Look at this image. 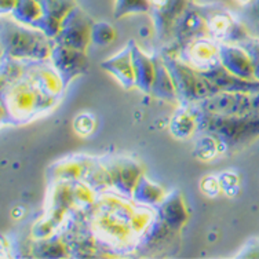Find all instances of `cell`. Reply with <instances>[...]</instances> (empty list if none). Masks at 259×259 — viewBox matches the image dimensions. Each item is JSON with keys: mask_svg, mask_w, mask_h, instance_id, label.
Segmentation results:
<instances>
[{"mask_svg": "<svg viewBox=\"0 0 259 259\" xmlns=\"http://www.w3.org/2000/svg\"><path fill=\"white\" fill-rule=\"evenodd\" d=\"M64 94V84L47 61H29L25 73L2 89V123L24 124L54 109Z\"/></svg>", "mask_w": 259, "mask_h": 259, "instance_id": "6da1fadb", "label": "cell"}, {"mask_svg": "<svg viewBox=\"0 0 259 259\" xmlns=\"http://www.w3.org/2000/svg\"><path fill=\"white\" fill-rule=\"evenodd\" d=\"M192 112L197 121V133L214 137L220 144V153L239 150L259 135V110L245 116H215L194 109Z\"/></svg>", "mask_w": 259, "mask_h": 259, "instance_id": "7a4b0ae2", "label": "cell"}, {"mask_svg": "<svg viewBox=\"0 0 259 259\" xmlns=\"http://www.w3.org/2000/svg\"><path fill=\"white\" fill-rule=\"evenodd\" d=\"M55 40L15 18L2 20V55L24 61L50 60Z\"/></svg>", "mask_w": 259, "mask_h": 259, "instance_id": "3957f363", "label": "cell"}, {"mask_svg": "<svg viewBox=\"0 0 259 259\" xmlns=\"http://www.w3.org/2000/svg\"><path fill=\"white\" fill-rule=\"evenodd\" d=\"M160 54L172 76L181 106H190L218 93V89L200 70L168 51L163 50Z\"/></svg>", "mask_w": 259, "mask_h": 259, "instance_id": "277c9868", "label": "cell"}, {"mask_svg": "<svg viewBox=\"0 0 259 259\" xmlns=\"http://www.w3.org/2000/svg\"><path fill=\"white\" fill-rule=\"evenodd\" d=\"M189 108L215 116H245L259 110V93L218 91Z\"/></svg>", "mask_w": 259, "mask_h": 259, "instance_id": "5b68a950", "label": "cell"}, {"mask_svg": "<svg viewBox=\"0 0 259 259\" xmlns=\"http://www.w3.org/2000/svg\"><path fill=\"white\" fill-rule=\"evenodd\" d=\"M208 30V37L220 45H241L252 36L241 22L222 7L200 6Z\"/></svg>", "mask_w": 259, "mask_h": 259, "instance_id": "8992f818", "label": "cell"}, {"mask_svg": "<svg viewBox=\"0 0 259 259\" xmlns=\"http://www.w3.org/2000/svg\"><path fill=\"white\" fill-rule=\"evenodd\" d=\"M93 26L94 22L90 17L75 6L62 21L60 33L54 39L55 43L85 51L90 41H93Z\"/></svg>", "mask_w": 259, "mask_h": 259, "instance_id": "52a82bcc", "label": "cell"}, {"mask_svg": "<svg viewBox=\"0 0 259 259\" xmlns=\"http://www.w3.org/2000/svg\"><path fill=\"white\" fill-rule=\"evenodd\" d=\"M150 14L160 41L168 46L174 37L177 22L190 5L189 0H149Z\"/></svg>", "mask_w": 259, "mask_h": 259, "instance_id": "ba28073f", "label": "cell"}, {"mask_svg": "<svg viewBox=\"0 0 259 259\" xmlns=\"http://www.w3.org/2000/svg\"><path fill=\"white\" fill-rule=\"evenodd\" d=\"M207 36H208L207 24H205L204 15L200 10V6L189 5L175 25L172 41L168 46H165L163 50L175 54L182 47L189 45L190 41Z\"/></svg>", "mask_w": 259, "mask_h": 259, "instance_id": "9c48e42d", "label": "cell"}, {"mask_svg": "<svg viewBox=\"0 0 259 259\" xmlns=\"http://www.w3.org/2000/svg\"><path fill=\"white\" fill-rule=\"evenodd\" d=\"M109 172L112 188L124 197H131L135 186L144 175V167L130 157H109L104 161Z\"/></svg>", "mask_w": 259, "mask_h": 259, "instance_id": "30bf717a", "label": "cell"}, {"mask_svg": "<svg viewBox=\"0 0 259 259\" xmlns=\"http://www.w3.org/2000/svg\"><path fill=\"white\" fill-rule=\"evenodd\" d=\"M175 55L200 72L214 69L221 64L220 43H217L208 36L190 41L189 45L175 53Z\"/></svg>", "mask_w": 259, "mask_h": 259, "instance_id": "8fae6325", "label": "cell"}, {"mask_svg": "<svg viewBox=\"0 0 259 259\" xmlns=\"http://www.w3.org/2000/svg\"><path fill=\"white\" fill-rule=\"evenodd\" d=\"M51 64L58 70L65 85H68L77 76L83 75L89 69V57L85 51L55 43L50 57Z\"/></svg>", "mask_w": 259, "mask_h": 259, "instance_id": "7c38bea8", "label": "cell"}, {"mask_svg": "<svg viewBox=\"0 0 259 259\" xmlns=\"http://www.w3.org/2000/svg\"><path fill=\"white\" fill-rule=\"evenodd\" d=\"M221 64L230 73L247 80L255 79L254 62L248 51L240 45H220Z\"/></svg>", "mask_w": 259, "mask_h": 259, "instance_id": "4fadbf2b", "label": "cell"}, {"mask_svg": "<svg viewBox=\"0 0 259 259\" xmlns=\"http://www.w3.org/2000/svg\"><path fill=\"white\" fill-rule=\"evenodd\" d=\"M101 68L106 70V72H109L110 75L115 76L117 81L124 89H131V87L137 85L131 43L125 46L121 51L112 55L110 58L105 60L101 64Z\"/></svg>", "mask_w": 259, "mask_h": 259, "instance_id": "5bb4252c", "label": "cell"}, {"mask_svg": "<svg viewBox=\"0 0 259 259\" xmlns=\"http://www.w3.org/2000/svg\"><path fill=\"white\" fill-rule=\"evenodd\" d=\"M156 215L178 233L188 221V209L182 194L178 190L165 194L163 201L156 207Z\"/></svg>", "mask_w": 259, "mask_h": 259, "instance_id": "9a60e30c", "label": "cell"}, {"mask_svg": "<svg viewBox=\"0 0 259 259\" xmlns=\"http://www.w3.org/2000/svg\"><path fill=\"white\" fill-rule=\"evenodd\" d=\"M155 80H153V85H152L150 94L156 97V98H159V100L165 101V102L180 105L177 90H175L174 80H172V76L169 73L168 68H167V65H165L161 54L155 55Z\"/></svg>", "mask_w": 259, "mask_h": 259, "instance_id": "2e32d148", "label": "cell"}, {"mask_svg": "<svg viewBox=\"0 0 259 259\" xmlns=\"http://www.w3.org/2000/svg\"><path fill=\"white\" fill-rule=\"evenodd\" d=\"M130 43L133 49V62H134L137 87L146 94H150L156 73L155 57H149L145 54L144 51H141L135 41H130Z\"/></svg>", "mask_w": 259, "mask_h": 259, "instance_id": "e0dca14e", "label": "cell"}, {"mask_svg": "<svg viewBox=\"0 0 259 259\" xmlns=\"http://www.w3.org/2000/svg\"><path fill=\"white\" fill-rule=\"evenodd\" d=\"M89 159H69L61 160L60 163L53 165V171L49 172L51 184L53 182H76L83 178L85 165Z\"/></svg>", "mask_w": 259, "mask_h": 259, "instance_id": "ac0fdd59", "label": "cell"}, {"mask_svg": "<svg viewBox=\"0 0 259 259\" xmlns=\"http://www.w3.org/2000/svg\"><path fill=\"white\" fill-rule=\"evenodd\" d=\"M137 204L148 205V207H157L165 197L164 190L159 185L153 184L145 175L141 177L140 182L135 186L133 196H131Z\"/></svg>", "mask_w": 259, "mask_h": 259, "instance_id": "d6986e66", "label": "cell"}, {"mask_svg": "<svg viewBox=\"0 0 259 259\" xmlns=\"http://www.w3.org/2000/svg\"><path fill=\"white\" fill-rule=\"evenodd\" d=\"M169 130H171V134L180 140H185L193 134L194 131H197L196 116L189 106H181L180 105V108L172 116Z\"/></svg>", "mask_w": 259, "mask_h": 259, "instance_id": "ffe728a7", "label": "cell"}, {"mask_svg": "<svg viewBox=\"0 0 259 259\" xmlns=\"http://www.w3.org/2000/svg\"><path fill=\"white\" fill-rule=\"evenodd\" d=\"M39 245V256H49V258H61V256H70L69 245L64 239V236H57L54 234L53 237L45 240H37Z\"/></svg>", "mask_w": 259, "mask_h": 259, "instance_id": "44dd1931", "label": "cell"}, {"mask_svg": "<svg viewBox=\"0 0 259 259\" xmlns=\"http://www.w3.org/2000/svg\"><path fill=\"white\" fill-rule=\"evenodd\" d=\"M149 10V0H116L115 18H121L124 15L138 13H148Z\"/></svg>", "mask_w": 259, "mask_h": 259, "instance_id": "7402d4cb", "label": "cell"}, {"mask_svg": "<svg viewBox=\"0 0 259 259\" xmlns=\"http://www.w3.org/2000/svg\"><path fill=\"white\" fill-rule=\"evenodd\" d=\"M203 137L196 142L194 156L200 160H211L220 153V144L214 137L208 134H201Z\"/></svg>", "mask_w": 259, "mask_h": 259, "instance_id": "603a6c76", "label": "cell"}, {"mask_svg": "<svg viewBox=\"0 0 259 259\" xmlns=\"http://www.w3.org/2000/svg\"><path fill=\"white\" fill-rule=\"evenodd\" d=\"M115 29L106 24V22H98V24H94L93 26V35H91V39L94 43L101 46L109 45L115 39Z\"/></svg>", "mask_w": 259, "mask_h": 259, "instance_id": "cb8c5ba5", "label": "cell"}, {"mask_svg": "<svg viewBox=\"0 0 259 259\" xmlns=\"http://www.w3.org/2000/svg\"><path fill=\"white\" fill-rule=\"evenodd\" d=\"M95 128V119L91 115H79L75 120V131L80 135L91 134Z\"/></svg>", "mask_w": 259, "mask_h": 259, "instance_id": "d4e9b609", "label": "cell"}, {"mask_svg": "<svg viewBox=\"0 0 259 259\" xmlns=\"http://www.w3.org/2000/svg\"><path fill=\"white\" fill-rule=\"evenodd\" d=\"M201 190L207 196H217L222 190L220 178L218 177H205L204 180L201 181Z\"/></svg>", "mask_w": 259, "mask_h": 259, "instance_id": "484cf974", "label": "cell"}, {"mask_svg": "<svg viewBox=\"0 0 259 259\" xmlns=\"http://www.w3.org/2000/svg\"><path fill=\"white\" fill-rule=\"evenodd\" d=\"M220 184L222 190H225L226 193H230L233 188H239V178H237V175L232 174L229 171H226L224 174H221L220 177Z\"/></svg>", "mask_w": 259, "mask_h": 259, "instance_id": "4316f807", "label": "cell"}, {"mask_svg": "<svg viewBox=\"0 0 259 259\" xmlns=\"http://www.w3.org/2000/svg\"><path fill=\"white\" fill-rule=\"evenodd\" d=\"M15 5H17V0H2V14L5 15L6 13L11 14Z\"/></svg>", "mask_w": 259, "mask_h": 259, "instance_id": "83f0119b", "label": "cell"}, {"mask_svg": "<svg viewBox=\"0 0 259 259\" xmlns=\"http://www.w3.org/2000/svg\"><path fill=\"white\" fill-rule=\"evenodd\" d=\"M237 2H239L240 5H243V6H247L249 3V2H251V0H237Z\"/></svg>", "mask_w": 259, "mask_h": 259, "instance_id": "f1b7e54d", "label": "cell"}]
</instances>
